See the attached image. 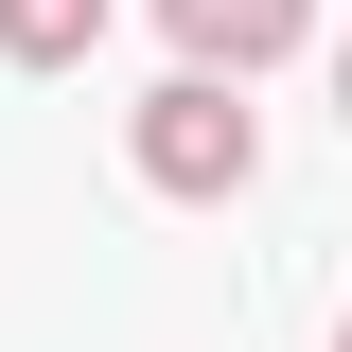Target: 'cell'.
<instances>
[{
    "instance_id": "1",
    "label": "cell",
    "mask_w": 352,
    "mask_h": 352,
    "mask_svg": "<svg viewBox=\"0 0 352 352\" xmlns=\"http://www.w3.org/2000/svg\"><path fill=\"white\" fill-rule=\"evenodd\" d=\"M124 159H141V194L212 212V194H247V176H264V124H247V88H229V71H176V88H141Z\"/></svg>"
},
{
    "instance_id": "2",
    "label": "cell",
    "mask_w": 352,
    "mask_h": 352,
    "mask_svg": "<svg viewBox=\"0 0 352 352\" xmlns=\"http://www.w3.org/2000/svg\"><path fill=\"white\" fill-rule=\"evenodd\" d=\"M159 36H176V71H282V53L317 36V0H159Z\"/></svg>"
},
{
    "instance_id": "3",
    "label": "cell",
    "mask_w": 352,
    "mask_h": 352,
    "mask_svg": "<svg viewBox=\"0 0 352 352\" xmlns=\"http://www.w3.org/2000/svg\"><path fill=\"white\" fill-rule=\"evenodd\" d=\"M0 53L18 71H88L106 53V0H0Z\"/></svg>"
},
{
    "instance_id": "4",
    "label": "cell",
    "mask_w": 352,
    "mask_h": 352,
    "mask_svg": "<svg viewBox=\"0 0 352 352\" xmlns=\"http://www.w3.org/2000/svg\"><path fill=\"white\" fill-rule=\"evenodd\" d=\"M335 124H352V36H335Z\"/></svg>"
},
{
    "instance_id": "5",
    "label": "cell",
    "mask_w": 352,
    "mask_h": 352,
    "mask_svg": "<svg viewBox=\"0 0 352 352\" xmlns=\"http://www.w3.org/2000/svg\"><path fill=\"white\" fill-rule=\"evenodd\" d=\"M335 352H352V335H335Z\"/></svg>"
}]
</instances>
